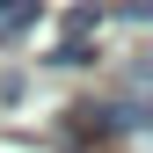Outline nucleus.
Instances as JSON below:
<instances>
[{
	"label": "nucleus",
	"mask_w": 153,
	"mask_h": 153,
	"mask_svg": "<svg viewBox=\"0 0 153 153\" xmlns=\"http://www.w3.org/2000/svg\"><path fill=\"white\" fill-rule=\"evenodd\" d=\"M88 29H102V0H95V7H73V15H66V36H88Z\"/></svg>",
	"instance_id": "f03ea898"
},
{
	"label": "nucleus",
	"mask_w": 153,
	"mask_h": 153,
	"mask_svg": "<svg viewBox=\"0 0 153 153\" xmlns=\"http://www.w3.org/2000/svg\"><path fill=\"white\" fill-rule=\"evenodd\" d=\"M36 15H44V0H0V44H15L22 29H36Z\"/></svg>",
	"instance_id": "f257e3e1"
}]
</instances>
